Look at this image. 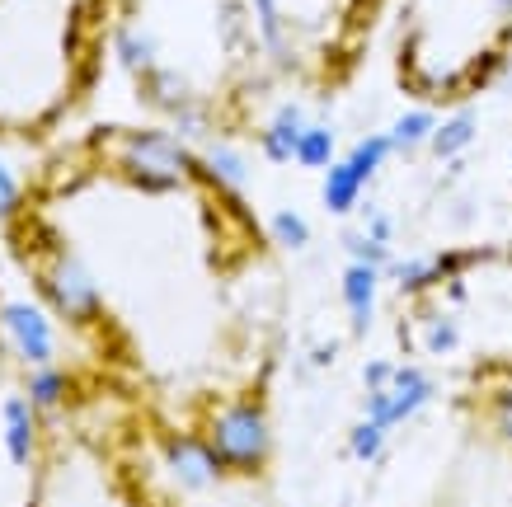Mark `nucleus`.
<instances>
[{"label": "nucleus", "mask_w": 512, "mask_h": 507, "mask_svg": "<svg viewBox=\"0 0 512 507\" xmlns=\"http://www.w3.org/2000/svg\"><path fill=\"white\" fill-rule=\"evenodd\" d=\"M202 437L212 442V451L221 456V465L231 475H259L273 456V432H268V418L254 400H226L212 409Z\"/></svg>", "instance_id": "f03ea898"}, {"label": "nucleus", "mask_w": 512, "mask_h": 507, "mask_svg": "<svg viewBox=\"0 0 512 507\" xmlns=\"http://www.w3.org/2000/svg\"><path fill=\"white\" fill-rule=\"evenodd\" d=\"M202 160H207V169H212V179H217L226 193H245L249 184V165L245 155L235 151V146H226V141H212L207 151H202Z\"/></svg>", "instance_id": "9b49d317"}, {"label": "nucleus", "mask_w": 512, "mask_h": 507, "mask_svg": "<svg viewBox=\"0 0 512 507\" xmlns=\"http://www.w3.org/2000/svg\"><path fill=\"white\" fill-rule=\"evenodd\" d=\"M0 334L10 343V353L24 357L29 367H52L57 334H52V320L38 306H29V301H0Z\"/></svg>", "instance_id": "20e7f679"}, {"label": "nucleus", "mask_w": 512, "mask_h": 507, "mask_svg": "<svg viewBox=\"0 0 512 507\" xmlns=\"http://www.w3.org/2000/svg\"><path fill=\"white\" fill-rule=\"evenodd\" d=\"M386 437H390V432L381 428V423L362 418V423H353V432H348V456H353V461H381Z\"/></svg>", "instance_id": "2eb2a0df"}, {"label": "nucleus", "mask_w": 512, "mask_h": 507, "mask_svg": "<svg viewBox=\"0 0 512 507\" xmlns=\"http://www.w3.org/2000/svg\"><path fill=\"white\" fill-rule=\"evenodd\" d=\"M362 188H367V179L357 174L348 160L343 165H329V174H325V207L334 216H348V212H357V202H362Z\"/></svg>", "instance_id": "9d476101"}, {"label": "nucleus", "mask_w": 512, "mask_h": 507, "mask_svg": "<svg viewBox=\"0 0 512 507\" xmlns=\"http://www.w3.org/2000/svg\"><path fill=\"white\" fill-rule=\"evenodd\" d=\"M113 24V0H0V141L38 146L90 104Z\"/></svg>", "instance_id": "f257e3e1"}, {"label": "nucleus", "mask_w": 512, "mask_h": 507, "mask_svg": "<svg viewBox=\"0 0 512 507\" xmlns=\"http://www.w3.org/2000/svg\"><path fill=\"white\" fill-rule=\"evenodd\" d=\"M433 395H437L433 376L423 367H414V362H404V367H395V381H390L386 390H367L362 418H372V423H381L386 432H395L400 423H409V418L419 414V409H428Z\"/></svg>", "instance_id": "7ed1b4c3"}, {"label": "nucleus", "mask_w": 512, "mask_h": 507, "mask_svg": "<svg viewBox=\"0 0 512 507\" xmlns=\"http://www.w3.org/2000/svg\"><path fill=\"white\" fill-rule=\"evenodd\" d=\"M33 437H38L33 400L29 395H10V400H5V446H10V461L15 465L33 461Z\"/></svg>", "instance_id": "6e6552de"}, {"label": "nucleus", "mask_w": 512, "mask_h": 507, "mask_svg": "<svg viewBox=\"0 0 512 507\" xmlns=\"http://www.w3.org/2000/svg\"><path fill=\"white\" fill-rule=\"evenodd\" d=\"M343 249H348V259H353V263H372V268H381V273L395 263V259H390V245H376L367 231H348V235H343Z\"/></svg>", "instance_id": "6ab92c4d"}, {"label": "nucleus", "mask_w": 512, "mask_h": 507, "mask_svg": "<svg viewBox=\"0 0 512 507\" xmlns=\"http://www.w3.org/2000/svg\"><path fill=\"white\" fill-rule=\"evenodd\" d=\"M367 235H372L376 245H390V240H395V221H390L386 212H376V207H372V212H367Z\"/></svg>", "instance_id": "4be33fe9"}, {"label": "nucleus", "mask_w": 512, "mask_h": 507, "mask_svg": "<svg viewBox=\"0 0 512 507\" xmlns=\"http://www.w3.org/2000/svg\"><path fill=\"white\" fill-rule=\"evenodd\" d=\"M437 132V118L433 108H409L400 123H395V132H390V141H395V151H414L419 141H433Z\"/></svg>", "instance_id": "ddd939ff"}, {"label": "nucleus", "mask_w": 512, "mask_h": 507, "mask_svg": "<svg viewBox=\"0 0 512 507\" xmlns=\"http://www.w3.org/2000/svg\"><path fill=\"white\" fill-rule=\"evenodd\" d=\"M489 423L503 442H512V385H498L494 395H489Z\"/></svg>", "instance_id": "aec40b11"}, {"label": "nucleus", "mask_w": 512, "mask_h": 507, "mask_svg": "<svg viewBox=\"0 0 512 507\" xmlns=\"http://www.w3.org/2000/svg\"><path fill=\"white\" fill-rule=\"evenodd\" d=\"M301 132H306V123H301V113L296 108H278L273 113V123L264 127V155L268 160H296V146H301Z\"/></svg>", "instance_id": "1a4fd4ad"}, {"label": "nucleus", "mask_w": 512, "mask_h": 507, "mask_svg": "<svg viewBox=\"0 0 512 507\" xmlns=\"http://www.w3.org/2000/svg\"><path fill=\"white\" fill-rule=\"evenodd\" d=\"M296 160L306 169L334 165V137H329V127H306V132H301V146H296Z\"/></svg>", "instance_id": "f3484780"}, {"label": "nucleus", "mask_w": 512, "mask_h": 507, "mask_svg": "<svg viewBox=\"0 0 512 507\" xmlns=\"http://www.w3.org/2000/svg\"><path fill=\"white\" fill-rule=\"evenodd\" d=\"M268 235H273V245H278V249H306V245H311V226H306V221H301L292 207L273 212V221H268Z\"/></svg>", "instance_id": "dca6fc26"}, {"label": "nucleus", "mask_w": 512, "mask_h": 507, "mask_svg": "<svg viewBox=\"0 0 512 507\" xmlns=\"http://www.w3.org/2000/svg\"><path fill=\"white\" fill-rule=\"evenodd\" d=\"M390 381H395V362H386V357H372V362L362 367V385H367V390H386Z\"/></svg>", "instance_id": "412c9836"}, {"label": "nucleus", "mask_w": 512, "mask_h": 507, "mask_svg": "<svg viewBox=\"0 0 512 507\" xmlns=\"http://www.w3.org/2000/svg\"><path fill=\"white\" fill-rule=\"evenodd\" d=\"M339 287H343V310H348L353 334H367V329H372V315H376V296H381V268L348 259Z\"/></svg>", "instance_id": "423d86ee"}, {"label": "nucleus", "mask_w": 512, "mask_h": 507, "mask_svg": "<svg viewBox=\"0 0 512 507\" xmlns=\"http://www.w3.org/2000/svg\"><path fill=\"white\" fill-rule=\"evenodd\" d=\"M165 465H170V475L193 493L212 489V484L226 475V465H221V456L212 451V442H207V437H193V432L165 437Z\"/></svg>", "instance_id": "39448f33"}, {"label": "nucleus", "mask_w": 512, "mask_h": 507, "mask_svg": "<svg viewBox=\"0 0 512 507\" xmlns=\"http://www.w3.org/2000/svg\"><path fill=\"white\" fill-rule=\"evenodd\" d=\"M470 137H475V113H470V108H461V113H451L447 123L433 132V155H442V160H447V155L466 151Z\"/></svg>", "instance_id": "f8f14e48"}, {"label": "nucleus", "mask_w": 512, "mask_h": 507, "mask_svg": "<svg viewBox=\"0 0 512 507\" xmlns=\"http://www.w3.org/2000/svg\"><path fill=\"white\" fill-rule=\"evenodd\" d=\"M395 151V141L390 137H367V141H357L353 146V155H348V165L357 169V174H362V179H372L376 169L386 165V155Z\"/></svg>", "instance_id": "a211bd4d"}, {"label": "nucleus", "mask_w": 512, "mask_h": 507, "mask_svg": "<svg viewBox=\"0 0 512 507\" xmlns=\"http://www.w3.org/2000/svg\"><path fill=\"white\" fill-rule=\"evenodd\" d=\"M29 400L33 409H57L66 400V371L57 367H33L29 376Z\"/></svg>", "instance_id": "4468645a"}, {"label": "nucleus", "mask_w": 512, "mask_h": 507, "mask_svg": "<svg viewBox=\"0 0 512 507\" xmlns=\"http://www.w3.org/2000/svg\"><path fill=\"white\" fill-rule=\"evenodd\" d=\"M409 343H414L423 357H451L456 348H461V324H456L451 310L423 306L419 320H414V329H409Z\"/></svg>", "instance_id": "0eeeda50"}]
</instances>
